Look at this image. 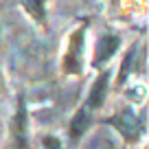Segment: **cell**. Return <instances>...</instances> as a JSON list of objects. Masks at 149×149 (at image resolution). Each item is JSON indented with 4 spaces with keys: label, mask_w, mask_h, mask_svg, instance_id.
<instances>
[{
    "label": "cell",
    "mask_w": 149,
    "mask_h": 149,
    "mask_svg": "<svg viewBox=\"0 0 149 149\" xmlns=\"http://www.w3.org/2000/svg\"><path fill=\"white\" fill-rule=\"evenodd\" d=\"M107 123L116 127V132L127 143H136V140L143 136V121H140L132 110H121L118 114L107 118Z\"/></svg>",
    "instance_id": "obj_4"
},
{
    "label": "cell",
    "mask_w": 149,
    "mask_h": 149,
    "mask_svg": "<svg viewBox=\"0 0 149 149\" xmlns=\"http://www.w3.org/2000/svg\"><path fill=\"white\" fill-rule=\"evenodd\" d=\"M0 92H2V72H0Z\"/></svg>",
    "instance_id": "obj_10"
},
{
    "label": "cell",
    "mask_w": 149,
    "mask_h": 149,
    "mask_svg": "<svg viewBox=\"0 0 149 149\" xmlns=\"http://www.w3.org/2000/svg\"><path fill=\"white\" fill-rule=\"evenodd\" d=\"M110 79H112V68H101L99 74L94 77L92 86H90L88 94H86V101L84 105L88 110H101L105 105V99H107V92H110Z\"/></svg>",
    "instance_id": "obj_5"
},
{
    "label": "cell",
    "mask_w": 149,
    "mask_h": 149,
    "mask_svg": "<svg viewBox=\"0 0 149 149\" xmlns=\"http://www.w3.org/2000/svg\"><path fill=\"white\" fill-rule=\"evenodd\" d=\"M92 125V110H88L86 105H81L79 110L72 114L70 118V127H68V134L72 140H79L81 136L88 132V127Z\"/></svg>",
    "instance_id": "obj_7"
},
{
    "label": "cell",
    "mask_w": 149,
    "mask_h": 149,
    "mask_svg": "<svg viewBox=\"0 0 149 149\" xmlns=\"http://www.w3.org/2000/svg\"><path fill=\"white\" fill-rule=\"evenodd\" d=\"M42 147H44V149H64V147H61V140L57 138V136H53V134L44 136V140H42Z\"/></svg>",
    "instance_id": "obj_9"
},
{
    "label": "cell",
    "mask_w": 149,
    "mask_h": 149,
    "mask_svg": "<svg viewBox=\"0 0 149 149\" xmlns=\"http://www.w3.org/2000/svg\"><path fill=\"white\" fill-rule=\"evenodd\" d=\"M86 33H88V20L72 29L66 37L64 55H61V70L70 77L84 72V55H86Z\"/></svg>",
    "instance_id": "obj_1"
},
{
    "label": "cell",
    "mask_w": 149,
    "mask_h": 149,
    "mask_svg": "<svg viewBox=\"0 0 149 149\" xmlns=\"http://www.w3.org/2000/svg\"><path fill=\"white\" fill-rule=\"evenodd\" d=\"M140 55H143V46H132L130 51L125 53V57H123V61H121V70H118V79H116L118 88L134 74L136 66H138V61H140Z\"/></svg>",
    "instance_id": "obj_8"
},
{
    "label": "cell",
    "mask_w": 149,
    "mask_h": 149,
    "mask_svg": "<svg viewBox=\"0 0 149 149\" xmlns=\"http://www.w3.org/2000/svg\"><path fill=\"white\" fill-rule=\"evenodd\" d=\"M123 40L118 33H103L97 37V42L92 46V57H90V66L92 68H105L110 64V59L121 51Z\"/></svg>",
    "instance_id": "obj_2"
},
{
    "label": "cell",
    "mask_w": 149,
    "mask_h": 149,
    "mask_svg": "<svg viewBox=\"0 0 149 149\" xmlns=\"http://www.w3.org/2000/svg\"><path fill=\"white\" fill-rule=\"evenodd\" d=\"M11 140H13V149L29 147V112H26V103H24L22 94L18 97L13 118H11Z\"/></svg>",
    "instance_id": "obj_3"
},
{
    "label": "cell",
    "mask_w": 149,
    "mask_h": 149,
    "mask_svg": "<svg viewBox=\"0 0 149 149\" xmlns=\"http://www.w3.org/2000/svg\"><path fill=\"white\" fill-rule=\"evenodd\" d=\"M18 2L33 24H37L40 29L48 26V0H18Z\"/></svg>",
    "instance_id": "obj_6"
}]
</instances>
